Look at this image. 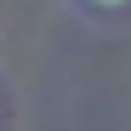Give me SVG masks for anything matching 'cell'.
<instances>
[{
  "instance_id": "cell-2",
  "label": "cell",
  "mask_w": 131,
  "mask_h": 131,
  "mask_svg": "<svg viewBox=\"0 0 131 131\" xmlns=\"http://www.w3.org/2000/svg\"><path fill=\"white\" fill-rule=\"evenodd\" d=\"M0 111H4V94H0Z\"/></svg>"
},
{
  "instance_id": "cell-1",
  "label": "cell",
  "mask_w": 131,
  "mask_h": 131,
  "mask_svg": "<svg viewBox=\"0 0 131 131\" xmlns=\"http://www.w3.org/2000/svg\"><path fill=\"white\" fill-rule=\"evenodd\" d=\"M86 16H94V20H111V16H123V12H131V0H74Z\"/></svg>"
}]
</instances>
